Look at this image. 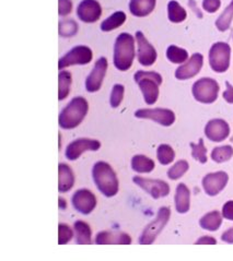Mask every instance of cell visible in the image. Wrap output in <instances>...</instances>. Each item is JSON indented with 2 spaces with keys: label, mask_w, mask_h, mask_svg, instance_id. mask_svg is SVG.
<instances>
[{
  "label": "cell",
  "mask_w": 233,
  "mask_h": 261,
  "mask_svg": "<svg viewBox=\"0 0 233 261\" xmlns=\"http://www.w3.org/2000/svg\"><path fill=\"white\" fill-rule=\"evenodd\" d=\"M154 162L146 155L138 154L131 159V168L137 173H150L154 170Z\"/></svg>",
  "instance_id": "26"
},
{
  "label": "cell",
  "mask_w": 233,
  "mask_h": 261,
  "mask_svg": "<svg viewBox=\"0 0 233 261\" xmlns=\"http://www.w3.org/2000/svg\"><path fill=\"white\" fill-rule=\"evenodd\" d=\"M227 90L223 92V98L230 104H233V86H231L230 82H226Z\"/></svg>",
  "instance_id": "41"
},
{
  "label": "cell",
  "mask_w": 233,
  "mask_h": 261,
  "mask_svg": "<svg viewBox=\"0 0 233 261\" xmlns=\"http://www.w3.org/2000/svg\"><path fill=\"white\" fill-rule=\"evenodd\" d=\"M157 0H130L129 10L135 17H147L155 8Z\"/></svg>",
  "instance_id": "22"
},
{
  "label": "cell",
  "mask_w": 233,
  "mask_h": 261,
  "mask_svg": "<svg viewBox=\"0 0 233 261\" xmlns=\"http://www.w3.org/2000/svg\"><path fill=\"white\" fill-rule=\"evenodd\" d=\"M107 70V59L105 57H101L96 63L95 68L88 75L87 80H85V89L90 93L97 92L102 87V83L104 80V76Z\"/></svg>",
  "instance_id": "14"
},
{
  "label": "cell",
  "mask_w": 233,
  "mask_h": 261,
  "mask_svg": "<svg viewBox=\"0 0 233 261\" xmlns=\"http://www.w3.org/2000/svg\"><path fill=\"white\" fill-rule=\"evenodd\" d=\"M232 20H233V0L226 9H224V11L221 13L220 17L217 19L216 27L220 31V32H226L227 30L230 29Z\"/></svg>",
  "instance_id": "30"
},
{
  "label": "cell",
  "mask_w": 233,
  "mask_h": 261,
  "mask_svg": "<svg viewBox=\"0 0 233 261\" xmlns=\"http://www.w3.org/2000/svg\"><path fill=\"white\" fill-rule=\"evenodd\" d=\"M204 57L201 54H194V55L183 64L181 67H178L175 71V76L177 80H189L197 75L203 68Z\"/></svg>",
  "instance_id": "15"
},
{
  "label": "cell",
  "mask_w": 233,
  "mask_h": 261,
  "mask_svg": "<svg viewBox=\"0 0 233 261\" xmlns=\"http://www.w3.org/2000/svg\"><path fill=\"white\" fill-rule=\"evenodd\" d=\"M231 47L224 42L215 43L209 50V65L215 72H226L230 67Z\"/></svg>",
  "instance_id": "6"
},
{
  "label": "cell",
  "mask_w": 233,
  "mask_h": 261,
  "mask_svg": "<svg viewBox=\"0 0 233 261\" xmlns=\"http://www.w3.org/2000/svg\"><path fill=\"white\" fill-rule=\"evenodd\" d=\"M222 224V216L218 211L209 212L200 219L199 225L201 228L207 229V231L215 232Z\"/></svg>",
  "instance_id": "24"
},
{
  "label": "cell",
  "mask_w": 233,
  "mask_h": 261,
  "mask_svg": "<svg viewBox=\"0 0 233 261\" xmlns=\"http://www.w3.org/2000/svg\"><path fill=\"white\" fill-rule=\"evenodd\" d=\"M192 148V156L198 161L199 163L205 164L207 162V149L204 144V140L199 139V142L197 144L191 143Z\"/></svg>",
  "instance_id": "34"
},
{
  "label": "cell",
  "mask_w": 233,
  "mask_h": 261,
  "mask_svg": "<svg viewBox=\"0 0 233 261\" xmlns=\"http://www.w3.org/2000/svg\"><path fill=\"white\" fill-rule=\"evenodd\" d=\"M76 242L78 245H91L92 243V232L88 223L83 221L75 222Z\"/></svg>",
  "instance_id": "23"
},
{
  "label": "cell",
  "mask_w": 233,
  "mask_h": 261,
  "mask_svg": "<svg viewBox=\"0 0 233 261\" xmlns=\"http://www.w3.org/2000/svg\"><path fill=\"white\" fill-rule=\"evenodd\" d=\"M167 57L173 64H184L189 59V53L184 48L171 45L167 49Z\"/></svg>",
  "instance_id": "29"
},
{
  "label": "cell",
  "mask_w": 233,
  "mask_h": 261,
  "mask_svg": "<svg viewBox=\"0 0 233 261\" xmlns=\"http://www.w3.org/2000/svg\"><path fill=\"white\" fill-rule=\"evenodd\" d=\"M229 176L226 172L209 173L203 178V188L208 196H217L226 188Z\"/></svg>",
  "instance_id": "13"
},
{
  "label": "cell",
  "mask_w": 233,
  "mask_h": 261,
  "mask_svg": "<svg viewBox=\"0 0 233 261\" xmlns=\"http://www.w3.org/2000/svg\"><path fill=\"white\" fill-rule=\"evenodd\" d=\"M217 241L212 236H203L195 243V245H216Z\"/></svg>",
  "instance_id": "42"
},
{
  "label": "cell",
  "mask_w": 233,
  "mask_h": 261,
  "mask_svg": "<svg viewBox=\"0 0 233 261\" xmlns=\"http://www.w3.org/2000/svg\"><path fill=\"white\" fill-rule=\"evenodd\" d=\"M136 41H137V58L139 64L145 67L152 66L155 60H157L158 54L153 46L148 42V40L145 37L144 33L141 31L136 32Z\"/></svg>",
  "instance_id": "10"
},
{
  "label": "cell",
  "mask_w": 233,
  "mask_h": 261,
  "mask_svg": "<svg viewBox=\"0 0 233 261\" xmlns=\"http://www.w3.org/2000/svg\"><path fill=\"white\" fill-rule=\"evenodd\" d=\"M136 83L142 90L145 102L148 105H153L158 101L159 87L162 83L161 74L153 71H137L134 75Z\"/></svg>",
  "instance_id": "4"
},
{
  "label": "cell",
  "mask_w": 233,
  "mask_h": 261,
  "mask_svg": "<svg viewBox=\"0 0 233 261\" xmlns=\"http://www.w3.org/2000/svg\"><path fill=\"white\" fill-rule=\"evenodd\" d=\"M157 158L160 164L169 165L174 161L175 152L169 144H161L157 150Z\"/></svg>",
  "instance_id": "31"
},
{
  "label": "cell",
  "mask_w": 233,
  "mask_h": 261,
  "mask_svg": "<svg viewBox=\"0 0 233 261\" xmlns=\"http://www.w3.org/2000/svg\"><path fill=\"white\" fill-rule=\"evenodd\" d=\"M168 18L172 23H181L188 18V12L175 0H171L168 4Z\"/></svg>",
  "instance_id": "27"
},
{
  "label": "cell",
  "mask_w": 233,
  "mask_h": 261,
  "mask_svg": "<svg viewBox=\"0 0 233 261\" xmlns=\"http://www.w3.org/2000/svg\"><path fill=\"white\" fill-rule=\"evenodd\" d=\"M101 148V142L96 139H88V138H80L68 144L66 149V158L69 161H75L80 158L82 153L87 151H98Z\"/></svg>",
  "instance_id": "12"
},
{
  "label": "cell",
  "mask_w": 233,
  "mask_h": 261,
  "mask_svg": "<svg viewBox=\"0 0 233 261\" xmlns=\"http://www.w3.org/2000/svg\"><path fill=\"white\" fill-rule=\"evenodd\" d=\"M135 116L142 119H151L162 126H172L175 121V114L168 109H142L135 112Z\"/></svg>",
  "instance_id": "9"
},
{
  "label": "cell",
  "mask_w": 233,
  "mask_h": 261,
  "mask_svg": "<svg viewBox=\"0 0 233 261\" xmlns=\"http://www.w3.org/2000/svg\"><path fill=\"white\" fill-rule=\"evenodd\" d=\"M89 111V104L85 98L78 96L73 98L61 111L58 117V124L63 129H74L79 126Z\"/></svg>",
  "instance_id": "2"
},
{
  "label": "cell",
  "mask_w": 233,
  "mask_h": 261,
  "mask_svg": "<svg viewBox=\"0 0 233 261\" xmlns=\"http://www.w3.org/2000/svg\"><path fill=\"white\" fill-rule=\"evenodd\" d=\"M73 204L77 211L82 214H90L97 206V198L88 189L77 190L73 196Z\"/></svg>",
  "instance_id": "16"
},
{
  "label": "cell",
  "mask_w": 233,
  "mask_h": 261,
  "mask_svg": "<svg viewBox=\"0 0 233 261\" xmlns=\"http://www.w3.org/2000/svg\"><path fill=\"white\" fill-rule=\"evenodd\" d=\"M92 57L93 53L87 46H76L58 60V69L63 70V69L74 65H87L92 60Z\"/></svg>",
  "instance_id": "8"
},
{
  "label": "cell",
  "mask_w": 233,
  "mask_h": 261,
  "mask_svg": "<svg viewBox=\"0 0 233 261\" xmlns=\"http://www.w3.org/2000/svg\"><path fill=\"white\" fill-rule=\"evenodd\" d=\"M171 217V211L168 206L160 208L158 216L154 221H152L149 225L144 229L142 236L139 237V244L141 245H151L155 239L162 232V229L166 227Z\"/></svg>",
  "instance_id": "7"
},
{
  "label": "cell",
  "mask_w": 233,
  "mask_h": 261,
  "mask_svg": "<svg viewBox=\"0 0 233 261\" xmlns=\"http://www.w3.org/2000/svg\"><path fill=\"white\" fill-rule=\"evenodd\" d=\"M205 135L211 141L221 142L229 137L230 127L226 120L219 118L212 119L207 122L205 127Z\"/></svg>",
  "instance_id": "18"
},
{
  "label": "cell",
  "mask_w": 233,
  "mask_h": 261,
  "mask_svg": "<svg viewBox=\"0 0 233 261\" xmlns=\"http://www.w3.org/2000/svg\"><path fill=\"white\" fill-rule=\"evenodd\" d=\"M58 201H59V208H60V209H63V210H65V209H66V206H67V203H66V200H65V199H63V198H59V199H58Z\"/></svg>",
  "instance_id": "44"
},
{
  "label": "cell",
  "mask_w": 233,
  "mask_h": 261,
  "mask_svg": "<svg viewBox=\"0 0 233 261\" xmlns=\"http://www.w3.org/2000/svg\"><path fill=\"white\" fill-rule=\"evenodd\" d=\"M74 236L73 229L67 224L60 223L58 225V245H65L69 241H72Z\"/></svg>",
  "instance_id": "37"
},
{
  "label": "cell",
  "mask_w": 233,
  "mask_h": 261,
  "mask_svg": "<svg viewBox=\"0 0 233 261\" xmlns=\"http://www.w3.org/2000/svg\"><path fill=\"white\" fill-rule=\"evenodd\" d=\"M97 245H130L131 237L124 232H100L96 237Z\"/></svg>",
  "instance_id": "19"
},
{
  "label": "cell",
  "mask_w": 233,
  "mask_h": 261,
  "mask_svg": "<svg viewBox=\"0 0 233 261\" xmlns=\"http://www.w3.org/2000/svg\"><path fill=\"white\" fill-rule=\"evenodd\" d=\"M126 18L127 17L125 12L116 11L101 23V30H102L103 32H111V31L122 27L124 23H125Z\"/></svg>",
  "instance_id": "25"
},
{
  "label": "cell",
  "mask_w": 233,
  "mask_h": 261,
  "mask_svg": "<svg viewBox=\"0 0 233 261\" xmlns=\"http://www.w3.org/2000/svg\"><path fill=\"white\" fill-rule=\"evenodd\" d=\"M92 177L98 189L105 197L111 198L119 193V179L111 165L100 161L92 168Z\"/></svg>",
  "instance_id": "1"
},
{
  "label": "cell",
  "mask_w": 233,
  "mask_h": 261,
  "mask_svg": "<svg viewBox=\"0 0 233 261\" xmlns=\"http://www.w3.org/2000/svg\"><path fill=\"white\" fill-rule=\"evenodd\" d=\"M101 14H102V8L97 0H82L78 5L77 15L82 22H97L101 18Z\"/></svg>",
  "instance_id": "17"
},
{
  "label": "cell",
  "mask_w": 233,
  "mask_h": 261,
  "mask_svg": "<svg viewBox=\"0 0 233 261\" xmlns=\"http://www.w3.org/2000/svg\"><path fill=\"white\" fill-rule=\"evenodd\" d=\"M135 58V40L128 33L118 36L114 45V66L121 71H127Z\"/></svg>",
  "instance_id": "3"
},
{
  "label": "cell",
  "mask_w": 233,
  "mask_h": 261,
  "mask_svg": "<svg viewBox=\"0 0 233 261\" xmlns=\"http://www.w3.org/2000/svg\"><path fill=\"white\" fill-rule=\"evenodd\" d=\"M220 6H221L220 0H204L203 2L204 10L209 13H215L216 11H218Z\"/></svg>",
  "instance_id": "39"
},
{
  "label": "cell",
  "mask_w": 233,
  "mask_h": 261,
  "mask_svg": "<svg viewBox=\"0 0 233 261\" xmlns=\"http://www.w3.org/2000/svg\"><path fill=\"white\" fill-rule=\"evenodd\" d=\"M133 180L137 186L144 189L146 193L149 194L153 199L167 197L170 194V186L163 180L144 178L141 177V176H135Z\"/></svg>",
  "instance_id": "11"
},
{
  "label": "cell",
  "mask_w": 233,
  "mask_h": 261,
  "mask_svg": "<svg viewBox=\"0 0 233 261\" xmlns=\"http://www.w3.org/2000/svg\"><path fill=\"white\" fill-rule=\"evenodd\" d=\"M78 32L77 23L73 20L71 21H63L59 23V35L63 37H71L76 35Z\"/></svg>",
  "instance_id": "35"
},
{
  "label": "cell",
  "mask_w": 233,
  "mask_h": 261,
  "mask_svg": "<svg viewBox=\"0 0 233 261\" xmlns=\"http://www.w3.org/2000/svg\"><path fill=\"white\" fill-rule=\"evenodd\" d=\"M189 163L188 161L181 160L176 162L172 167L168 171V177L172 180H176L178 178H181L182 176L189 171Z\"/></svg>",
  "instance_id": "33"
},
{
  "label": "cell",
  "mask_w": 233,
  "mask_h": 261,
  "mask_svg": "<svg viewBox=\"0 0 233 261\" xmlns=\"http://www.w3.org/2000/svg\"><path fill=\"white\" fill-rule=\"evenodd\" d=\"M72 73L69 71H60L58 74V99L63 101L71 93Z\"/></svg>",
  "instance_id": "28"
},
{
  "label": "cell",
  "mask_w": 233,
  "mask_h": 261,
  "mask_svg": "<svg viewBox=\"0 0 233 261\" xmlns=\"http://www.w3.org/2000/svg\"><path fill=\"white\" fill-rule=\"evenodd\" d=\"M75 185V175L71 167L65 163L58 165V190L59 193H67Z\"/></svg>",
  "instance_id": "20"
},
{
  "label": "cell",
  "mask_w": 233,
  "mask_h": 261,
  "mask_svg": "<svg viewBox=\"0 0 233 261\" xmlns=\"http://www.w3.org/2000/svg\"><path fill=\"white\" fill-rule=\"evenodd\" d=\"M73 10V3L71 0H58V13L61 17H66Z\"/></svg>",
  "instance_id": "38"
},
{
  "label": "cell",
  "mask_w": 233,
  "mask_h": 261,
  "mask_svg": "<svg viewBox=\"0 0 233 261\" xmlns=\"http://www.w3.org/2000/svg\"><path fill=\"white\" fill-rule=\"evenodd\" d=\"M233 156V149L231 145H223V147L215 148L212 152V159L216 163L227 162Z\"/></svg>",
  "instance_id": "32"
},
{
  "label": "cell",
  "mask_w": 233,
  "mask_h": 261,
  "mask_svg": "<svg viewBox=\"0 0 233 261\" xmlns=\"http://www.w3.org/2000/svg\"><path fill=\"white\" fill-rule=\"evenodd\" d=\"M192 91L197 102L212 104L218 98L219 84L212 78H201L193 84Z\"/></svg>",
  "instance_id": "5"
},
{
  "label": "cell",
  "mask_w": 233,
  "mask_h": 261,
  "mask_svg": "<svg viewBox=\"0 0 233 261\" xmlns=\"http://www.w3.org/2000/svg\"><path fill=\"white\" fill-rule=\"evenodd\" d=\"M222 217L229 221H233V200L227 201L223 204Z\"/></svg>",
  "instance_id": "40"
},
{
  "label": "cell",
  "mask_w": 233,
  "mask_h": 261,
  "mask_svg": "<svg viewBox=\"0 0 233 261\" xmlns=\"http://www.w3.org/2000/svg\"><path fill=\"white\" fill-rule=\"evenodd\" d=\"M124 91H125V89H124L122 84H115L113 87L111 98H110V104L113 109L119 107L120 104L122 103L123 97H124Z\"/></svg>",
  "instance_id": "36"
},
{
  "label": "cell",
  "mask_w": 233,
  "mask_h": 261,
  "mask_svg": "<svg viewBox=\"0 0 233 261\" xmlns=\"http://www.w3.org/2000/svg\"><path fill=\"white\" fill-rule=\"evenodd\" d=\"M191 206V191L184 184H178L175 193V208L178 213L189 212Z\"/></svg>",
  "instance_id": "21"
},
{
  "label": "cell",
  "mask_w": 233,
  "mask_h": 261,
  "mask_svg": "<svg viewBox=\"0 0 233 261\" xmlns=\"http://www.w3.org/2000/svg\"><path fill=\"white\" fill-rule=\"evenodd\" d=\"M221 240L224 243H228V244H233V227L228 229V231L224 232L221 236Z\"/></svg>",
  "instance_id": "43"
}]
</instances>
